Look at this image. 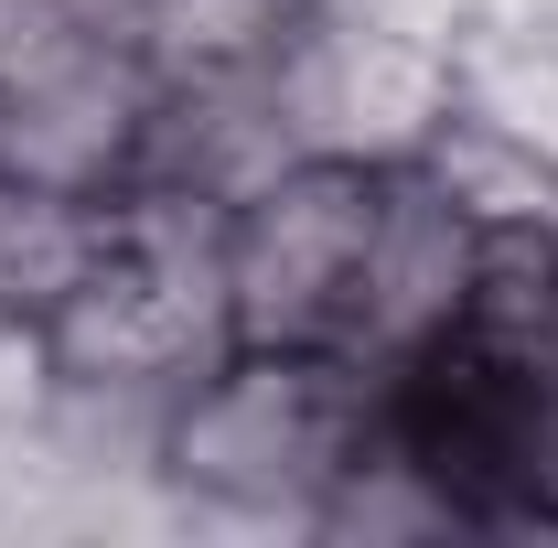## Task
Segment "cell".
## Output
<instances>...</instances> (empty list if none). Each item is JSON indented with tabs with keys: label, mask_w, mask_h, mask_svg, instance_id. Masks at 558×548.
<instances>
[{
	"label": "cell",
	"mask_w": 558,
	"mask_h": 548,
	"mask_svg": "<svg viewBox=\"0 0 558 548\" xmlns=\"http://www.w3.org/2000/svg\"><path fill=\"white\" fill-rule=\"evenodd\" d=\"M376 430V377L354 355H301V344H226L205 377L161 409L150 474L205 516H269L312 527L323 495Z\"/></svg>",
	"instance_id": "6da1fadb"
},
{
	"label": "cell",
	"mask_w": 558,
	"mask_h": 548,
	"mask_svg": "<svg viewBox=\"0 0 558 548\" xmlns=\"http://www.w3.org/2000/svg\"><path fill=\"white\" fill-rule=\"evenodd\" d=\"M269 75L301 151L409 172L429 130L462 108V33L418 0H312L301 33L269 55Z\"/></svg>",
	"instance_id": "7a4b0ae2"
},
{
	"label": "cell",
	"mask_w": 558,
	"mask_h": 548,
	"mask_svg": "<svg viewBox=\"0 0 558 548\" xmlns=\"http://www.w3.org/2000/svg\"><path fill=\"white\" fill-rule=\"evenodd\" d=\"M376 183H387V172H365V162L301 151L247 205H226V312H236V344L344 355L354 270H365V226H376Z\"/></svg>",
	"instance_id": "3957f363"
},
{
	"label": "cell",
	"mask_w": 558,
	"mask_h": 548,
	"mask_svg": "<svg viewBox=\"0 0 558 548\" xmlns=\"http://www.w3.org/2000/svg\"><path fill=\"white\" fill-rule=\"evenodd\" d=\"M150 130H161V65L140 55V33L65 22L0 65V172L119 205L150 172Z\"/></svg>",
	"instance_id": "277c9868"
},
{
	"label": "cell",
	"mask_w": 558,
	"mask_h": 548,
	"mask_svg": "<svg viewBox=\"0 0 558 548\" xmlns=\"http://www.w3.org/2000/svg\"><path fill=\"white\" fill-rule=\"evenodd\" d=\"M484 259H494V237L451 205L440 183L387 172V183H376V226H365V270H354L344 355L365 377H409L429 355H451V344L473 334Z\"/></svg>",
	"instance_id": "5b68a950"
},
{
	"label": "cell",
	"mask_w": 558,
	"mask_h": 548,
	"mask_svg": "<svg viewBox=\"0 0 558 548\" xmlns=\"http://www.w3.org/2000/svg\"><path fill=\"white\" fill-rule=\"evenodd\" d=\"M108 248H119V205L108 194H65V183L0 172V323L44 334L75 290L97 279Z\"/></svg>",
	"instance_id": "8992f818"
},
{
	"label": "cell",
	"mask_w": 558,
	"mask_h": 548,
	"mask_svg": "<svg viewBox=\"0 0 558 548\" xmlns=\"http://www.w3.org/2000/svg\"><path fill=\"white\" fill-rule=\"evenodd\" d=\"M418 183H440L451 205L484 226L494 248H526V237H558V151H537L526 130L484 119L473 97L429 130V151L409 162Z\"/></svg>",
	"instance_id": "52a82bcc"
},
{
	"label": "cell",
	"mask_w": 558,
	"mask_h": 548,
	"mask_svg": "<svg viewBox=\"0 0 558 548\" xmlns=\"http://www.w3.org/2000/svg\"><path fill=\"white\" fill-rule=\"evenodd\" d=\"M150 0H65V22H97V33H140Z\"/></svg>",
	"instance_id": "ba28073f"
}]
</instances>
